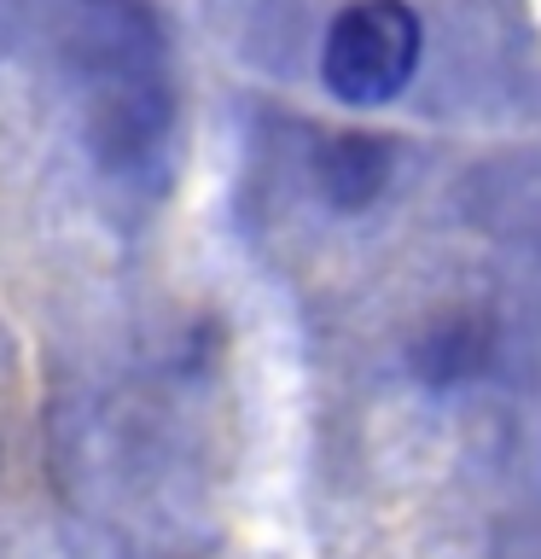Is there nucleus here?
<instances>
[{
    "label": "nucleus",
    "mask_w": 541,
    "mask_h": 559,
    "mask_svg": "<svg viewBox=\"0 0 541 559\" xmlns=\"http://www.w3.org/2000/svg\"><path fill=\"white\" fill-rule=\"evenodd\" d=\"M419 24L401 0H361L326 35V87L349 105H378L413 76Z\"/></svg>",
    "instance_id": "1"
}]
</instances>
